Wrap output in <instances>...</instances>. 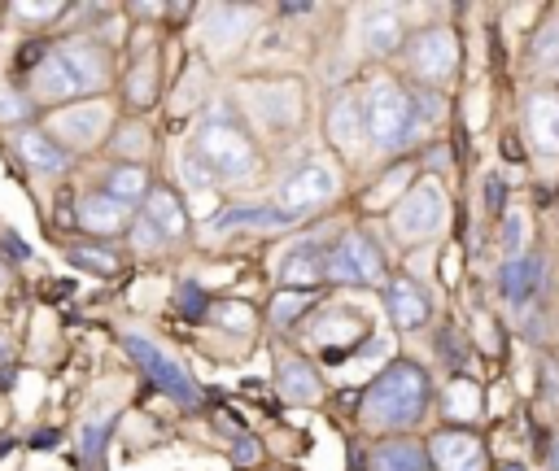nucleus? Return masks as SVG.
<instances>
[{
    "label": "nucleus",
    "mask_w": 559,
    "mask_h": 471,
    "mask_svg": "<svg viewBox=\"0 0 559 471\" xmlns=\"http://www.w3.org/2000/svg\"><path fill=\"white\" fill-rule=\"evenodd\" d=\"M428 393H433V384H428V371L420 362H394V367L380 371L372 380V389H367L363 419L372 428H385V432L411 428L428 410Z\"/></svg>",
    "instance_id": "f257e3e1"
},
{
    "label": "nucleus",
    "mask_w": 559,
    "mask_h": 471,
    "mask_svg": "<svg viewBox=\"0 0 559 471\" xmlns=\"http://www.w3.org/2000/svg\"><path fill=\"white\" fill-rule=\"evenodd\" d=\"M105 75H110V66H105V53L97 44H62L35 70V92L44 101H70L79 92L101 88Z\"/></svg>",
    "instance_id": "f03ea898"
},
{
    "label": "nucleus",
    "mask_w": 559,
    "mask_h": 471,
    "mask_svg": "<svg viewBox=\"0 0 559 471\" xmlns=\"http://www.w3.org/2000/svg\"><path fill=\"white\" fill-rule=\"evenodd\" d=\"M363 123H367V136H372L376 149H402V144H411V136L424 127L415 105H411V96L402 92L394 79L372 83V96H367V105H363Z\"/></svg>",
    "instance_id": "7ed1b4c3"
},
{
    "label": "nucleus",
    "mask_w": 559,
    "mask_h": 471,
    "mask_svg": "<svg viewBox=\"0 0 559 471\" xmlns=\"http://www.w3.org/2000/svg\"><path fill=\"white\" fill-rule=\"evenodd\" d=\"M193 153L210 166L214 175H223V179H249V175H258V149L249 144V136H245L241 127L223 123V118H210V123H201L197 140H193Z\"/></svg>",
    "instance_id": "20e7f679"
},
{
    "label": "nucleus",
    "mask_w": 559,
    "mask_h": 471,
    "mask_svg": "<svg viewBox=\"0 0 559 471\" xmlns=\"http://www.w3.org/2000/svg\"><path fill=\"white\" fill-rule=\"evenodd\" d=\"M324 280H337V284H385V253H380L372 240L350 232L341 236L337 249L324 253Z\"/></svg>",
    "instance_id": "39448f33"
},
{
    "label": "nucleus",
    "mask_w": 559,
    "mask_h": 471,
    "mask_svg": "<svg viewBox=\"0 0 559 471\" xmlns=\"http://www.w3.org/2000/svg\"><path fill=\"white\" fill-rule=\"evenodd\" d=\"M123 345H127V354H132V358L140 362V371H145V376H149L153 384H158V389H162L166 397H175L180 406H197V402H201V389L193 384V376H188V371H184L171 354H162V349L153 345L149 336L127 332V336H123Z\"/></svg>",
    "instance_id": "423d86ee"
},
{
    "label": "nucleus",
    "mask_w": 559,
    "mask_h": 471,
    "mask_svg": "<svg viewBox=\"0 0 559 471\" xmlns=\"http://www.w3.org/2000/svg\"><path fill=\"white\" fill-rule=\"evenodd\" d=\"M442 223H446V192H442V184H433V179L407 188V197L394 205V232L402 240L433 236Z\"/></svg>",
    "instance_id": "0eeeda50"
},
{
    "label": "nucleus",
    "mask_w": 559,
    "mask_h": 471,
    "mask_svg": "<svg viewBox=\"0 0 559 471\" xmlns=\"http://www.w3.org/2000/svg\"><path fill=\"white\" fill-rule=\"evenodd\" d=\"M337 188H341L337 166H332L328 157H311V162L297 166V171L280 184V201L289 214H306V210H315V205L337 197Z\"/></svg>",
    "instance_id": "6e6552de"
},
{
    "label": "nucleus",
    "mask_w": 559,
    "mask_h": 471,
    "mask_svg": "<svg viewBox=\"0 0 559 471\" xmlns=\"http://www.w3.org/2000/svg\"><path fill=\"white\" fill-rule=\"evenodd\" d=\"M459 66V44L446 27H428L420 40L411 44V70L420 79H446Z\"/></svg>",
    "instance_id": "1a4fd4ad"
},
{
    "label": "nucleus",
    "mask_w": 559,
    "mask_h": 471,
    "mask_svg": "<svg viewBox=\"0 0 559 471\" xmlns=\"http://www.w3.org/2000/svg\"><path fill=\"white\" fill-rule=\"evenodd\" d=\"M428 463L437 471H477L481 467V441L463 428H446L428 441Z\"/></svg>",
    "instance_id": "9d476101"
},
{
    "label": "nucleus",
    "mask_w": 559,
    "mask_h": 471,
    "mask_svg": "<svg viewBox=\"0 0 559 471\" xmlns=\"http://www.w3.org/2000/svg\"><path fill=\"white\" fill-rule=\"evenodd\" d=\"M385 301H389V319H394L402 332L424 328V323H428V310H433V306H428V297H424V288L415 284V280H407V275L389 280Z\"/></svg>",
    "instance_id": "9b49d317"
},
{
    "label": "nucleus",
    "mask_w": 559,
    "mask_h": 471,
    "mask_svg": "<svg viewBox=\"0 0 559 471\" xmlns=\"http://www.w3.org/2000/svg\"><path fill=\"white\" fill-rule=\"evenodd\" d=\"M328 136H332V144H337V149H346V153H359L363 144H367L363 105H359V96H354V92H346V96H337V101H332Z\"/></svg>",
    "instance_id": "f8f14e48"
},
{
    "label": "nucleus",
    "mask_w": 559,
    "mask_h": 471,
    "mask_svg": "<svg viewBox=\"0 0 559 471\" xmlns=\"http://www.w3.org/2000/svg\"><path fill=\"white\" fill-rule=\"evenodd\" d=\"M498 288H503V297L511 301V306H529L542 288V258H533V253L507 258L503 275H498Z\"/></svg>",
    "instance_id": "ddd939ff"
},
{
    "label": "nucleus",
    "mask_w": 559,
    "mask_h": 471,
    "mask_svg": "<svg viewBox=\"0 0 559 471\" xmlns=\"http://www.w3.org/2000/svg\"><path fill=\"white\" fill-rule=\"evenodd\" d=\"M249 96H258V114L267 118V123H297V118H302V101H297V96H302V88H297L293 79H284V83H263V88H249Z\"/></svg>",
    "instance_id": "4468645a"
},
{
    "label": "nucleus",
    "mask_w": 559,
    "mask_h": 471,
    "mask_svg": "<svg viewBox=\"0 0 559 471\" xmlns=\"http://www.w3.org/2000/svg\"><path fill=\"white\" fill-rule=\"evenodd\" d=\"M145 223H149L158 236H166V240H175V236L188 232V214H184V205H180V197H175L171 188H153V192H149Z\"/></svg>",
    "instance_id": "2eb2a0df"
},
{
    "label": "nucleus",
    "mask_w": 559,
    "mask_h": 471,
    "mask_svg": "<svg viewBox=\"0 0 559 471\" xmlns=\"http://www.w3.org/2000/svg\"><path fill=\"white\" fill-rule=\"evenodd\" d=\"M525 123H529V136L538 144V153H559V96H551V92L533 96Z\"/></svg>",
    "instance_id": "dca6fc26"
},
{
    "label": "nucleus",
    "mask_w": 559,
    "mask_h": 471,
    "mask_svg": "<svg viewBox=\"0 0 559 471\" xmlns=\"http://www.w3.org/2000/svg\"><path fill=\"white\" fill-rule=\"evenodd\" d=\"M276 380H280V397H289V402H297V406L319 402V393H324V384H319V371L306 358H284Z\"/></svg>",
    "instance_id": "f3484780"
},
{
    "label": "nucleus",
    "mask_w": 559,
    "mask_h": 471,
    "mask_svg": "<svg viewBox=\"0 0 559 471\" xmlns=\"http://www.w3.org/2000/svg\"><path fill=\"white\" fill-rule=\"evenodd\" d=\"M18 153H22V162H27L31 171H40V175H57V171H66V162H70L62 144H57L53 136H44V131H22Z\"/></svg>",
    "instance_id": "a211bd4d"
},
{
    "label": "nucleus",
    "mask_w": 559,
    "mask_h": 471,
    "mask_svg": "<svg viewBox=\"0 0 559 471\" xmlns=\"http://www.w3.org/2000/svg\"><path fill=\"white\" fill-rule=\"evenodd\" d=\"M363 40L372 53H394L402 44V18L394 5H372L363 14Z\"/></svg>",
    "instance_id": "6ab92c4d"
},
{
    "label": "nucleus",
    "mask_w": 559,
    "mask_h": 471,
    "mask_svg": "<svg viewBox=\"0 0 559 471\" xmlns=\"http://www.w3.org/2000/svg\"><path fill=\"white\" fill-rule=\"evenodd\" d=\"M280 280L289 284L293 293H306V288H315L319 280H324V249H315V245L293 249L289 258L280 262Z\"/></svg>",
    "instance_id": "aec40b11"
},
{
    "label": "nucleus",
    "mask_w": 559,
    "mask_h": 471,
    "mask_svg": "<svg viewBox=\"0 0 559 471\" xmlns=\"http://www.w3.org/2000/svg\"><path fill=\"white\" fill-rule=\"evenodd\" d=\"M297 223V214L280 210V205H245V210H228L214 219V232H228V227H263V232H280V227Z\"/></svg>",
    "instance_id": "412c9836"
},
{
    "label": "nucleus",
    "mask_w": 559,
    "mask_h": 471,
    "mask_svg": "<svg viewBox=\"0 0 559 471\" xmlns=\"http://www.w3.org/2000/svg\"><path fill=\"white\" fill-rule=\"evenodd\" d=\"M105 123H110V114L101 110V105H79V110H66L62 118H57V131H62V140L70 144H97Z\"/></svg>",
    "instance_id": "4be33fe9"
},
{
    "label": "nucleus",
    "mask_w": 559,
    "mask_h": 471,
    "mask_svg": "<svg viewBox=\"0 0 559 471\" xmlns=\"http://www.w3.org/2000/svg\"><path fill=\"white\" fill-rule=\"evenodd\" d=\"M79 223L97 236H114V232H123V223H127V205L114 197H88L79 205Z\"/></svg>",
    "instance_id": "5701e85b"
},
{
    "label": "nucleus",
    "mask_w": 559,
    "mask_h": 471,
    "mask_svg": "<svg viewBox=\"0 0 559 471\" xmlns=\"http://www.w3.org/2000/svg\"><path fill=\"white\" fill-rule=\"evenodd\" d=\"M363 332H367V323H363V319H350L346 310H328L324 319L315 323V341L328 345L332 354H337L341 345H350L354 336H363ZM350 349H354V345H350Z\"/></svg>",
    "instance_id": "b1692460"
},
{
    "label": "nucleus",
    "mask_w": 559,
    "mask_h": 471,
    "mask_svg": "<svg viewBox=\"0 0 559 471\" xmlns=\"http://www.w3.org/2000/svg\"><path fill=\"white\" fill-rule=\"evenodd\" d=\"M372 467L376 471H433V467H428V454L415 441H389V445H380L376 458H372Z\"/></svg>",
    "instance_id": "393cba45"
},
{
    "label": "nucleus",
    "mask_w": 559,
    "mask_h": 471,
    "mask_svg": "<svg viewBox=\"0 0 559 471\" xmlns=\"http://www.w3.org/2000/svg\"><path fill=\"white\" fill-rule=\"evenodd\" d=\"M105 197H114V201H123V205H132L140 197H149V175H145V166H114L110 179H105Z\"/></svg>",
    "instance_id": "a878e982"
},
{
    "label": "nucleus",
    "mask_w": 559,
    "mask_h": 471,
    "mask_svg": "<svg viewBox=\"0 0 559 471\" xmlns=\"http://www.w3.org/2000/svg\"><path fill=\"white\" fill-rule=\"evenodd\" d=\"M114 428V415H97L83 424V463H88V471H105V437H110Z\"/></svg>",
    "instance_id": "bb28decb"
},
{
    "label": "nucleus",
    "mask_w": 559,
    "mask_h": 471,
    "mask_svg": "<svg viewBox=\"0 0 559 471\" xmlns=\"http://www.w3.org/2000/svg\"><path fill=\"white\" fill-rule=\"evenodd\" d=\"M407 184H411V166H394V171H389V175L380 179V184L363 197V205H367V210H385L389 201H398V192L407 188Z\"/></svg>",
    "instance_id": "cd10ccee"
},
{
    "label": "nucleus",
    "mask_w": 559,
    "mask_h": 471,
    "mask_svg": "<svg viewBox=\"0 0 559 471\" xmlns=\"http://www.w3.org/2000/svg\"><path fill=\"white\" fill-rule=\"evenodd\" d=\"M214 323H223V328L232 332H249L254 328V314H249V306H241V301H223V306H206Z\"/></svg>",
    "instance_id": "c85d7f7f"
},
{
    "label": "nucleus",
    "mask_w": 559,
    "mask_h": 471,
    "mask_svg": "<svg viewBox=\"0 0 559 471\" xmlns=\"http://www.w3.org/2000/svg\"><path fill=\"white\" fill-rule=\"evenodd\" d=\"M311 306V293H280L271 301V319L280 323V328H289V323L302 319V310Z\"/></svg>",
    "instance_id": "c756f323"
},
{
    "label": "nucleus",
    "mask_w": 559,
    "mask_h": 471,
    "mask_svg": "<svg viewBox=\"0 0 559 471\" xmlns=\"http://www.w3.org/2000/svg\"><path fill=\"white\" fill-rule=\"evenodd\" d=\"M70 262L83 271H97V275H114L118 271V258L105 249H70Z\"/></svg>",
    "instance_id": "7c9ffc66"
},
{
    "label": "nucleus",
    "mask_w": 559,
    "mask_h": 471,
    "mask_svg": "<svg viewBox=\"0 0 559 471\" xmlns=\"http://www.w3.org/2000/svg\"><path fill=\"white\" fill-rule=\"evenodd\" d=\"M446 410L455 419H472L477 415V389H472V384H455V389H450V397H446Z\"/></svg>",
    "instance_id": "2f4dec72"
},
{
    "label": "nucleus",
    "mask_w": 559,
    "mask_h": 471,
    "mask_svg": "<svg viewBox=\"0 0 559 471\" xmlns=\"http://www.w3.org/2000/svg\"><path fill=\"white\" fill-rule=\"evenodd\" d=\"M525 236H529V223H525V214H516V210H511L507 219H503V245L511 249V258H516V253L525 249Z\"/></svg>",
    "instance_id": "473e14b6"
},
{
    "label": "nucleus",
    "mask_w": 559,
    "mask_h": 471,
    "mask_svg": "<svg viewBox=\"0 0 559 471\" xmlns=\"http://www.w3.org/2000/svg\"><path fill=\"white\" fill-rule=\"evenodd\" d=\"M533 57H538L542 66L555 62V57H559V27H546V31H542V40L533 44Z\"/></svg>",
    "instance_id": "72a5a7b5"
},
{
    "label": "nucleus",
    "mask_w": 559,
    "mask_h": 471,
    "mask_svg": "<svg viewBox=\"0 0 559 471\" xmlns=\"http://www.w3.org/2000/svg\"><path fill=\"white\" fill-rule=\"evenodd\" d=\"M485 205H490L494 214L503 210V179H498V175H490V179H485Z\"/></svg>",
    "instance_id": "f704fd0d"
},
{
    "label": "nucleus",
    "mask_w": 559,
    "mask_h": 471,
    "mask_svg": "<svg viewBox=\"0 0 559 471\" xmlns=\"http://www.w3.org/2000/svg\"><path fill=\"white\" fill-rule=\"evenodd\" d=\"M236 463H245V467L258 463V441H254V437H241V441H236Z\"/></svg>",
    "instance_id": "c9c22d12"
},
{
    "label": "nucleus",
    "mask_w": 559,
    "mask_h": 471,
    "mask_svg": "<svg viewBox=\"0 0 559 471\" xmlns=\"http://www.w3.org/2000/svg\"><path fill=\"white\" fill-rule=\"evenodd\" d=\"M180 301H184V314H201L206 310V301H201V293L193 284H184V293H180Z\"/></svg>",
    "instance_id": "e433bc0d"
},
{
    "label": "nucleus",
    "mask_w": 559,
    "mask_h": 471,
    "mask_svg": "<svg viewBox=\"0 0 559 471\" xmlns=\"http://www.w3.org/2000/svg\"><path fill=\"white\" fill-rule=\"evenodd\" d=\"M442 354L450 362H463V349H459V336L455 332H442Z\"/></svg>",
    "instance_id": "4c0bfd02"
},
{
    "label": "nucleus",
    "mask_w": 559,
    "mask_h": 471,
    "mask_svg": "<svg viewBox=\"0 0 559 471\" xmlns=\"http://www.w3.org/2000/svg\"><path fill=\"white\" fill-rule=\"evenodd\" d=\"M5 249L14 253V258H31V245H22V236H14V232H5Z\"/></svg>",
    "instance_id": "58836bf2"
},
{
    "label": "nucleus",
    "mask_w": 559,
    "mask_h": 471,
    "mask_svg": "<svg viewBox=\"0 0 559 471\" xmlns=\"http://www.w3.org/2000/svg\"><path fill=\"white\" fill-rule=\"evenodd\" d=\"M442 271H446V275H442V280H446V284H455V280H459V253H446V262H442Z\"/></svg>",
    "instance_id": "ea45409f"
},
{
    "label": "nucleus",
    "mask_w": 559,
    "mask_h": 471,
    "mask_svg": "<svg viewBox=\"0 0 559 471\" xmlns=\"http://www.w3.org/2000/svg\"><path fill=\"white\" fill-rule=\"evenodd\" d=\"M551 471H559V441H555V450H551Z\"/></svg>",
    "instance_id": "a19ab883"
},
{
    "label": "nucleus",
    "mask_w": 559,
    "mask_h": 471,
    "mask_svg": "<svg viewBox=\"0 0 559 471\" xmlns=\"http://www.w3.org/2000/svg\"><path fill=\"white\" fill-rule=\"evenodd\" d=\"M498 471H525V467H520V463H503V467H498Z\"/></svg>",
    "instance_id": "79ce46f5"
}]
</instances>
